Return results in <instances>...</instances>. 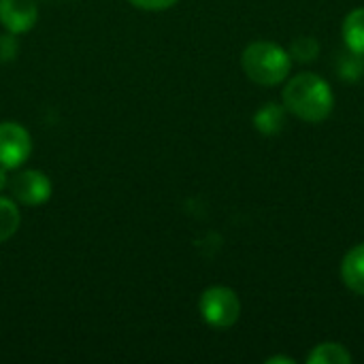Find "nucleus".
I'll return each mask as SVG.
<instances>
[{
  "label": "nucleus",
  "instance_id": "obj_1",
  "mask_svg": "<svg viewBox=\"0 0 364 364\" xmlns=\"http://www.w3.org/2000/svg\"><path fill=\"white\" fill-rule=\"evenodd\" d=\"M284 107L303 122H324L335 107V96L326 79L316 73H299L284 87Z\"/></svg>",
  "mask_w": 364,
  "mask_h": 364
},
{
  "label": "nucleus",
  "instance_id": "obj_2",
  "mask_svg": "<svg viewBox=\"0 0 364 364\" xmlns=\"http://www.w3.org/2000/svg\"><path fill=\"white\" fill-rule=\"evenodd\" d=\"M241 68L258 85H277L292 70L290 53L271 41H254L241 53Z\"/></svg>",
  "mask_w": 364,
  "mask_h": 364
},
{
  "label": "nucleus",
  "instance_id": "obj_3",
  "mask_svg": "<svg viewBox=\"0 0 364 364\" xmlns=\"http://www.w3.org/2000/svg\"><path fill=\"white\" fill-rule=\"evenodd\" d=\"M198 314L207 326L226 331L237 324L241 316V301L235 290L226 286H211L198 299Z\"/></svg>",
  "mask_w": 364,
  "mask_h": 364
},
{
  "label": "nucleus",
  "instance_id": "obj_4",
  "mask_svg": "<svg viewBox=\"0 0 364 364\" xmlns=\"http://www.w3.org/2000/svg\"><path fill=\"white\" fill-rule=\"evenodd\" d=\"M32 154V136L17 122H0V168L17 171Z\"/></svg>",
  "mask_w": 364,
  "mask_h": 364
},
{
  "label": "nucleus",
  "instance_id": "obj_5",
  "mask_svg": "<svg viewBox=\"0 0 364 364\" xmlns=\"http://www.w3.org/2000/svg\"><path fill=\"white\" fill-rule=\"evenodd\" d=\"M9 192L17 203L26 207H41L51 198L53 186L43 171L28 168V171H19L9 179Z\"/></svg>",
  "mask_w": 364,
  "mask_h": 364
},
{
  "label": "nucleus",
  "instance_id": "obj_6",
  "mask_svg": "<svg viewBox=\"0 0 364 364\" xmlns=\"http://www.w3.org/2000/svg\"><path fill=\"white\" fill-rule=\"evenodd\" d=\"M38 21L36 0H0V26L13 34L30 32Z\"/></svg>",
  "mask_w": 364,
  "mask_h": 364
},
{
  "label": "nucleus",
  "instance_id": "obj_7",
  "mask_svg": "<svg viewBox=\"0 0 364 364\" xmlns=\"http://www.w3.org/2000/svg\"><path fill=\"white\" fill-rule=\"evenodd\" d=\"M341 279L343 284L364 296V243L352 247L346 256H343V262H341Z\"/></svg>",
  "mask_w": 364,
  "mask_h": 364
},
{
  "label": "nucleus",
  "instance_id": "obj_8",
  "mask_svg": "<svg viewBox=\"0 0 364 364\" xmlns=\"http://www.w3.org/2000/svg\"><path fill=\"white\" fill-rule=\"evenodd\" d=\"M286 113L288 111H286L284 105H279V102H267V105H262L256 111L254 126H256V130L260 134L273 136V134H277V132L284 130V126H286Z\"/></svg>",
  "mask_w": 364,
  "mask_h": 364
},
{
  "label": "nucleus",
  "instance_id": "obj_9",
  "mask_svg": "<svg viewBox=\"0 0 364 364\" xmlns=\"http://www.w3.org/2000/svg\"><path fill=\"white\" fill-rule=\"evenodd\" d=\"M341 34H343L346 47H348L352 53L364 58V6L354 9V11H350V13L346 15Z\"/></svg>",
  "mask_w": 364,
  "mask_h": 364
},
{
  "label": "nucleus",
  "instance_id": "obj_10",
  "mask_svg": "<svg viewBox=\"0 0 364 364\" xmlns=\"http://www.w3.org/2000/svg\"><path fill=\"white\" fill-rule=\"evenodd\" d=\"M354 356L341 343H333V341L316 346L307 356V364H350Z\"/></svg>",
  "mask_w": 364,
  "mask_h": 364
},
{
  "label": "nucleus",
  "instance_id": "obj_11",
  "mask_svg": "<svg viewBox=\"0 0 364 364\" xmlns=\"http://www.w3.org/2000/svg\"><path fill=\"white\" fill-rule=\"evenodd\" d=\"M21 224V213L17 209V200L9 196H0V243L9 241Z\"/></svg>",
  "mask_w": 364,
  "mask_h": 364
},
{
  "label": "nucleus",
  "instance_id": "obj_12",
  "mask_svg": "<svg viewBox=\"0 0 364 364\" xmlns=\"http://www.w3.org/2000/svg\"><path fill=\"white\" fill-rule=\"evenodd\" d=\"M290 58L292 60H299V62H314L320 53V45L316 38L311 36H301V38H294L292 41V47H290Z\"/></svg>",
  "mask_w": 364,
  "mask_h": 364
},
{
  "label": "nucleus",
  "instance_id": "obj_13",
  "mask_svg": "<svg viewBox=\"0 0 364 364\" xmlns=\"http://www.w3.org/2000/svg\"><path fill=\"white\" fill-rule=\"evenodd\" d=\"M364 73V58L352 53L350 49L339 60V77L343 81H358Z\"/></svg>",
  "mask_w": 364,
  "mask_h": 364
},
{
  "label": "nucleus",
  "instance_id": "obj_14",
  "mask_svg": "<svg viewBox=\"0 0 364 364\" xmlns=\"http://www.w3.org/2000/svg\"><path fill=\"white\" fill-rule=\"evenodd\" d=\"M132 6L141 9V11H149V13H160L166 11L171 6H175L179 0H128Z\"/></svg>",
  "mask_w": 364,
  "mask_h": 364
},
{
  "label": "nucleus",
  "instance_id": "obj_15",
  "mask_svg": "<svg viewBox=\"0 0 364 364\" xmlns=\"http://www.w3.org/2000/svg\"><path fill=\"white\" fill-rule=\"evenodd\" d=\"M17 51V45L13 43V34L0 38V60H11Z\"/></svg>",
  "mask_w": 364,
  "mask_h": 364
},
{
  "label": "nucleus",
  "instance_id": "obj_16",
  "mask_svg": "<svg viewBox=\"0 0 364 364\" xmlns=\"http://www.w3.org/2000/svg\"><path fill=\"white\" fill-rule=\"evenodd\" d=\"M9 171L6 168H0V192L2 190H9Z\"/></svg>",
  "mask_w": 364,
  "mask_h": 364
},
{
  "label": "nucleus",
  "instance_id": "obj_17",
  "mask_svg": "<svg viewBox=\"0 0 364 364\" xmlns=\"http://www.w3.org/2000/svg\"><path fill=\"white\" fill-rule=\"evenodd\" d=\"M269 364H277V363H286V364H294V360L292 358H286V356H275V358H269L267 360Z\"/></svg>",
  "mask_w": 364,
  "mask_h": 364
}]
</instances>
